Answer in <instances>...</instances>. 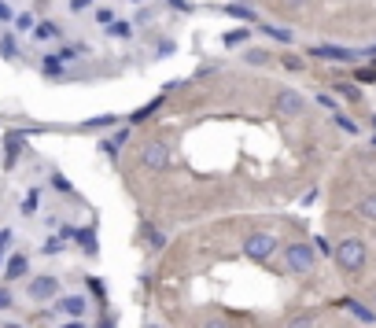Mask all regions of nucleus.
I'll list each match as a JSON object with an SVG mask.
<instances>
[{"label":"nucleus","mask_w":376,"mask_h":328,"mask_svg":"<svg viewBox=\"0 0 376 328\" xmlns=\"http://www.w3.org/2000/svg\"><path fill=\"white\" fill-rule=\"evenodd\" d=\"M332 258H336V266H339L343 273H350V277H354V273H362L365 262H369V247H365L362 236H347V240L336 243Z\"/></svg>","instance_id":"f257e3e1"},{"label":"nucleus","mask_w":376,"mask_h":328,"mask_svg":"<svg viewBox=\"0 0 376 328\" xmlns=\"http://www.w3.org/2000/svg\"><path fill=\"white\" fill-rule=\"evenodd\" d=\"M284 266L299 273V277H306V273H314V262H317V251H314V243H303V240H295V243H284Z\"/></svg>","instance_id":"f03ea898"},{"label":"nucleus","mask_w":376,"mask_h":328,"mask_svg":"<svg viewBox=\"0 0 376 328\" xmlns=\"http://www.w3.org/2000/svg\"><path fill=\"white\" fill-rule=\"evenodd\" d=\"M277 236L273 232H251V236L244 240V255L251 258V262H270L273 255H277Z\"/></svg>","instance_id":"7ed1b4c3"},{"label":"nucleus","mask_w":376,"mask_h":328,"mask_svg":"<svg viewBox=\"0 0 376 328\" xmlns=\"http://www.w3.org/2000/svg\"><path fill=\"white\" fill-rule=\"evenodd\" d=\"M170 163H174V155H170V147L163 141H148L141 147V166L144 170H166Z\"/></svg>","instance_id":"20e7f679"},{"label":"nucleus","mask_w":376,"mask_h":328,"mask_svg":"<svg viewBox=\"0 0 376 328\" xmlns=\"http://www.w3.org/2000/svg\"><path fill=\"white\" fill-rule=\"evenodd\" d=\"M59 295V277L56 273H37L34 280H30V299L34 303H48Z\"/></svg>","instance_id":"39448f33"},{"label":"nucleus","mask_w":376,"mask_h":328,"mask_svg":"<svg viewBox=\"0 0 376 328\" xmlns=\"http://www.w3.org/2000/svg\"><path fill=\"white\" fill-rule=\"evenodd\" d=\"M273 103H277V111H281V114H288V119H295V114L306 111V96H303V92H295V89H281Z\"/></svg>","instance_id":"423d86ee"},{"label":"nucleus","mask_w":376,"mask_h":328,"mask_svg":"<svg viewBox=\"0 0 376 328\" xmlns=\"http://www.w3.org/2000/svg\"><path fill=\"white\" fill-rule=\"evenodd\" d=\"M310 56H317V59H336V63H354L362 52L339 48V45H314V48H310Z\"/></svg>","instance_id":"0eeeda50"},{"label":"nucleus","mask_w":376,"mask_h":328,"mask_svg":"<svg viewBox=\"0 0 376 328\" xmlns=\"http://www.w3.org/2000/svg\"><path fill=\"white\" fill-rule=\"evenodd\" d=\"M336 306H339V310H347V314H354L362 325H373V321H376L373 306H365V303H358V299H350V295H343V299H336Z\"/></svg>","instance_id":"6e6552de"},{"label":"nucleus","mask_w":376,"mask_h":328,"mask_svg":"<svg viewBox=\"0 0 376 328\" xmlns=\"http://www.w3.org/2000/svg\"><path fill=\"white\" fill-rule=\"evenodd\" d=\"M56 310L67 314V317H81L85 310H89V299H85V295H63V299L56 303Z\"/></svg>","instance_id":"1a4fd4ad"},{"label":"nucleus","mask_w":376,"mask_h":328,"mask_svg":"<svg viewBox=\"0 0 376 328\" xmlns=\"http://www.w3.org/2000/svg\"><path fill=\"white\" fill-rule=\"evenodd\" d=\"M26 269H30V258L26 255H12L4 262V280H23Z\"/></svg>","instance_id":"9d476101"},{"label":"nucleus","mask_w":376,"mask_h":328,"mask_svg":"<svg viewBox=\"0 0 376 328\" xmlns=\"http://www.w3.org/2000/svg\"><path fill=\"white\" fill-rule=\"evenodd\" d=\"M159 107H163V96H155L152 103H144V107H137V111L130 114V122H133V125H141V122H148V119H152V114H155Z\"/></svg>","instance_id":"9b49d317"},{"label":"nucleus","mask_w":376,"mask_h":328,"mask_svg":"<svg viewBox=\"0 0 376 328\" xmlns=\"http://www.w3.org/2000/svg\"><path fill=\"white\" fill-rule=\"evenodd\" d=\"M336 92L347 103H358L362 100V85H358V81H336Z\"/></svg>","instance_id":"f8f14e48"},{"label":"nucleus","mask_w":376,"mask_h":328,"mask_svg":"<svg viewBox=\"0 0 376 328\" xmlns=\"http://www.w3.org/2000/svg\"><path fill=\"white\" fill-rule=\"evenodd\" d=\"M74 240H78L81 243V251H85V255H100V247H96V232L92 229H78V236H74Z\"/></svg>","instance_id":"ddd939ff"},{"label":"nucleus","mask_w":376,"mask_h":328,"mask_svg":"<svg viewBox=\"0 0 376 328\" xmlns=\"http://www.w3.org/2000/svg\"><path fill=\"white\" fill-rule=\"evenodd\" d=\"M247 37H251V30H247V26H236V30H229L221 41H225V48H240Z\"/></svg>","instance_id":"4468645a"},{"label":"nucleus","mask_w":376,"mask_h":328,"mask_svg":"<svg viewBox=\"0 0 376 328\" xmlns=\"http://www.w3.org/2000/svg\"><path fill=\"white\" fill-rule=\"evenodd\" d=\"M225 15L240 19V23H255V12L251 8H244V4H225Z\"/></svg>","instance_id":"2eb2a0df"},{"label":"nucleus","mask_w":376,"mask_h":328,"mask_svg":"<svg viewBox=\"0 0 376 328\" xmlns=\"http://www.w3.org/2000/svg\"><path fill=\"white\" fill-rule=\"evenodd\" d=\"M262 34H266V37H273V41H292V30L273 26V23H262Z\"/></svg>","instance_id":"dca6fc26"},{"label":"nucleus","mask_w":376,"mask_h":328,"mask_svg":"<svg viewBox=\"0 0 376 328\" xmlns=\"http://www.w3.org/2000/svg\"><path fill=\"white\" fill-rule=\"evenodd\" d=\"M141 232H144V240L152 243L155 251H159V247H163V243H166V236H163V232H159L155 225H148V221H144V229H141Z\"/></svg>","instance_id":"f3484780"},{"label":"nucleus","mask_w":376,"mask_h":328,"mask_svg":"<svg viewBox=\"0 0 376 328\" xmlns=\"http://www.w3.org/2000/svg\"><path fill=\"white\" fill-rule=\"evenodd\" d=\"M34 34H37V41H52V37H59V26L56 23H37Z\"/></svg>","instance_id":"a211bd4d"},{"label":"nucleus","mask_w":376,"mask_h":328,"mask_svg":"<svg viewBox=\"0 0 376 328\" xmlns=\"http://www.w3.org/2000/svg\"><path fill=\"white\" fill-rule=\"evenodd\" d=\"M358 214L365 218V221H376V196H365L362 203H358Z\"/></svg>","instance_id":"6ab92c4d"},{"label":"nucleus","mask_w":376,"mask_h":328,"mask_svg":"<svg viewBox=\"0 0 376 328\" xmlns=\"http://www.w3.org/2000/svg\"><path fill=\"white\" fill-rule=\"evenodd\" d=\"M284 328H317V317H314V314H299V317H292Z\"/></svg>","instance_id":"aec40b11"},{"label":"nucleus","mask_w":376,"mask_h":328,"mask_svg":"<svg viewBox=\"0 0 376 328\" xmlns=\"http://www.w3.org/2000/svg\"><path fill=\"white\" fill-rule=\"evenodd\" d=\"M244 59L251 63V67H266V63H270V52H266V48H251Z\"/></svg>","instance_id":"412c9836"},{"label":"nucleus","mask_w":376,"mask_h":328,"mask_svg":"<svg viewBox=\"0 0 376 328\" xmlns=\"http://www.w3.org/2000/svg\"><path fill=\"white\" fill-rule=\"evenodd\" d=\"M41 67H45L48 78H59V74H63V59H59V56H45V63H41Z\"/></svg>","instance_id":"4be33fe9"},{"label":"nucleus","mask_w":376,"mask_h":328,"mask_svg":"<svg viewBox=\"0 0 376 328\" xmlns=\"http://www.w3.org/2000/svg\"><path fill=\"white\" fill-rule=\"evenodd\" d=\"M115 122H118L115 114H96V119H85L81 130H100V125H115Z\"/></svg>","instance_id":"5701e85b"},{"label":"nucleus","mask_w":376,"mask_h":328,"mask_svg":"<svg viewBox=\"0 0 376 328\" xmlns=\"http://www.w3.org/2000/svg\"><path fill=\"white\" fill-rule=\"evenodd\" d=\"M199 328H232V321L229 317H221V314H210V317H203Z\"/></svg>","instance_id":"b1692460"},{"label":"nucleus","mask_w":376,"mask_h":328,"mask_svg":"<svg viewBox=\"0 0 376 328\" xmlns=\"http://www.w3.org/2000/svg\"><path fill=\"white\" fill-rule=\"evenodd\" d=\"M52 188H56V192H63V196H74V185H70L63 174H52Z\"/></svg>","instance_id":"393cba45"},{"label":"nucleus","mask_w":376,"mask_h":328,"mask_svg":"<svg viewBox=\"0 0 376 328\" xmlns=\"http://www.w3.org/2000/svg\"><path fill=\"white\" fill-rule=\"evenodd\" d=\"M354 78H358V85H373V81H376V67H373V63H369V67L354 70Z\"/></svg>","instance_id":"a878e982"},{"label":"nucleus","mask_w":376,"mask_h":328,"mask_svg":"<svg viewBox=\"0 0 376 328\" xmlns=\"http://www.w3.org/2000/svg\"><path fill=\"white\" fill-rule=\"evenodd\" d=\"M0 56H4V59H15V37H12V34L0 37Z\"/></svg>","instance_id":"bb28decb"},{"label":"nucleus","mask_w":376,"mask_h":328,"mask_svg":"<svg viewBox=\"0 0 376 328\" xmlns=\"http://www.w3.org/2000/svg\"><path fill=\"white\" fill-rule=\"evenodd\" d=\"M332 122H336V125H339V130H343V133H350V136H354V133H358V125H354V122L347 119V114H339V111H336V114H332Z\"/></svg>","instance_id":"cd10ccee"},{"label":"nucleus","mask_w":376,"mask_h":328,"mask_svg":"<svg viewBox=\"0 0 376 328\" xmlns=\"http://www.w3.org/2000/svg\"><path fill=\"white\" fill-rule=\"evenodd\" d=\"M37 199H41V192H37V188H30V196L23 199V214H26V218L37 210Z\"/></svg>","instance_id":"c85d7f7f"},{"label":"nucleus","mask_w":376,"mask_h":328,"mask_svg":"<svg viewBox=\"0 0 376 328\" xmlns=\"http://www.w3.org/2000/svg\"><path fill=\"white\" fill-rule=\"evenodd\" d=\"M107 34H111V37H130L133 26L130 23H111V26H107Z\"/></svg>","instance_id":"c756f323"},{"label":"nucleus","mask_w":376,"mask_h":328,"mask_svg":"<svg viewBox=\"0 0 376 328\" xmlns=\"http://www.w3.org/2000/svg\"><path fill=\"white\" fill-rule=\"evenodd\" d=\"M96 23H100V26H111V23H115V8H96Z\"/></svg>","instance_id":"7c9ffc66"},{"label":"nucleus","mask_w":376,"mask_h":328,"mask_svg":"<svg viewBox=\"0 0 376 328\" xmlns=\"http://www.w3.org/2000/svg\"><path fill=\"white\" fill-rule=\"evenodd\" d=\"M281 63H284V70H292V74H299V70H303V59H299V56H292V52H288V56H281Z\"/></svg>","instance_id":"2f4dec72"},{"label":"nucleus","mask_w":376,"mask_h":328,"mask_svg":"<svg viewBox=\"0 0 376 328\" xmlns=\"http://www.w3.org/2000/svg\"><path fill=\"white\" fill-rule=\"evenodd\" d=\"M8 243H12V229H0V262H8Z\"/></svg>","instance_id":"473e14b6"},{"label":"nucleus","mask_w":376,"mask_h":328,"mask_svg":"<svg viewBox=\"0 0 376 328\" xmlns=\"http://www.w3.org/2000/svg\"><path fill=\"white\" fill-rule=\"evenodd\" d=\"M41 251H45V255H59V251H63V236H52Z\"/></svg>","instance_id":"72a5a7b5"},{"label":"nucleus","mask_w":376,"mask_h":328,"mask_svg":"<svg viewBox=\"0 0 376 328\" xmlns=\"http://www.w3.org/2000/svg\"><path fill=\"white\" fill-rule=\"evenodd\" d=\"M314 251H321V255H332L336 247H332V243H328L325 236H314Z\"/></svg>","instance_id":"f704fd0d"},{"label":"nucleus","mask_w":376,"mask_h":328,"mask_svg":"<svg viewBox=\"0 0 376 328\" xmlns=\"http://www.w3.org/2000/svg\"><path fill=\"white\" fill-rule=\"evenodd\" d=\"M12 19H15L12 4H8V0H0V23H12Z\"/></svg>","instance_id":"c9c22d12"},{"label":"nucleus","mask_w":376,"mask_h":328,"mask_svg":"<svg viewBox=\"0 0 376 328\" xmlns=\"http://www.w3.org/2000/svg\"><path fill=\"white\" fill-rule=\"evenodd\" d=\"M317 103H321V107H328L332 114H336V111H339V107H336V100H332V96H328V92H321V96H317Z\"/></svg>","instance_id":"e433bc0d"},{"label":"nucleus","mask_w":376,"mask_h":328,"mask_svg":"<svg viewBox=\"0 0 376 328\" xmlns=\"http://www.w3.org/2000/svg\"><path fill=\"white\" fill-rule=\"evenodd\" d=\"M12 291H8V288H0V310H12Z\"/></svg>","instance_id":"4c0bfd02"},{"label":"nucleus","mask_w":376,"mask_h":328,"mask_svg":"<svg viewBox=\"0 0 376 328\" xmlns=\"http://www.w3.org/2000/svg\"><path fill=\"white\" fill-rule=\"evenodd\" d=\"M15 26H19V30H34V15H19Z\"/></svg>","instance_id":"58836bf2"},{"label":"nucleus","mask_w":376,"mask_h":328,"mask_svg":"<svg viewBox=\"0 0 376 328\" xmlns=\"http://www.w3.org/2000/svg\"><path fill=\"white\" fill-rule=\"evenodd\" d=\"M126 141H130V130H118V133H115V141H111V144H115V147H122Z\"/></svg>","instance_id":"ea45409f"},{"label":"nucleus","mask_w":376,"mask_h":328,"mask_svg":"<svg viewBox=\"0 0 376 328\" xmlns=\"http://www.w3.org/2000/svg\"><path fill=\"white\" fill-rule=\"evenodd\" d=\"M85 8H92V0H70V12H85Z\"/></svg>","instance_id":"a19ab883"},{"label":"nucleus","mask_w":376,"mask_h":328,"mask_svg":"<svg viewBox=\"0 0 376 328\" xmlns=\"http://www.w3.org/2000/svg\"><path fill=\"white\" fill-rule=\"evenodd\" d=\"M100 152H103V155H111V158H115V155H118V147H115L111 141H103V144H100Z\"/></svg>","instance_id":"79ce46f5"},{"label":"nucleus","mask_w":376,"mask_h":328,"mask_svg":"<svg viewBox=\"0 0 376 328\" xmlns=\"http://www.w3.org/2000/svg\"><path fill=\"white\" fill-rule=\"evenodd\" d=\"M170 4H174L177 12H188V0H170Z\"/></svg>","instance_id":"37998d69"},{"label":"nucleus","mask_w":376,"mask_h":328,"mask_svg":"<svg viewBox=\"0 0 376 328\" xmlns=\"http://www.w3.org/2000/svg\"><path fill=\"white\" fill-rule=\"evenodd\" d=\"M362 56H369V59H376V45H369V48H362Z\"/></svg>","instance_id":"c03bdc74"},{"label":"nucleus","mask_w":376,"mask_h":328,"mask_svg":"<svg viewBox=\"0 0 376 328\" xmlns=\"http://www.w3.org/2000/svg\"><path fill=\"white\" fill-rule=\"evenodd\" d=\"M59 328H85L81 321H70V325H59Z\"/></svg>","instance_id":"a18cd8bd"},{"label":"nucleus","mask_w":376,"mask_h":328,"mask_svg":"<svg viewBox=\"0 0 376 328\" xmlns=\"http://www.w3.org/2000/svg\"><path fill=\"white\" fill-rule=\"evenodd\" d=\"M369 306H373V314H376V288H373V303Z\"/></svg>","instance_id":"49530a36"},{"label":"nucleus","mask_w":376,"mask_h":328,"mask_svg":"<svg viewBox=\"0 0 376 328\" xmlns=\"http://www.w3.org/2000/svg\"><path fill=\"white\" fill-rule=\"evenodd\" d=\"M4 328H23V325H4Z\"/></svg>","instance_id":"de8ad7c7"},{"label":"nucleus","mask_w":376,"mask_h":328,"mask_svg":"<svg viewBox=\"0 0 376 328\" xmlns=\"http://www.w3.org/2000/svg\"><path fill=\"white\" fill-rule=\"evenodd\" d=\"M148 328H159V325H148Z\"/></svg>","instance_id":"09e8293b"},{"label":"nucleus","mask_w":376,"mask_h":328,"mask_svg":"<svg viewBox=\"0 0 376 328\" xmlns=\"http://www.w3.org/2000/svg\"><path fill=\"white\" fill-rule=\"evenodd\" d=\"M373 125H376V114H373Z\"/></svg>","instance_id":"8fccbe9b"},{"label":"nucleus","mask_w":376,"mask_h":328,"mask_svg":"<svg viewBox=\"0 0 376 328\" xmlns=\"http://www.w3.org/2000/svg\"><path fill=\"white\" fill-rule=\"evenodd\" d=\"M373 144H376V136H373Z\"/></svg>","instance_id":"3c124183"}]
</instances>
